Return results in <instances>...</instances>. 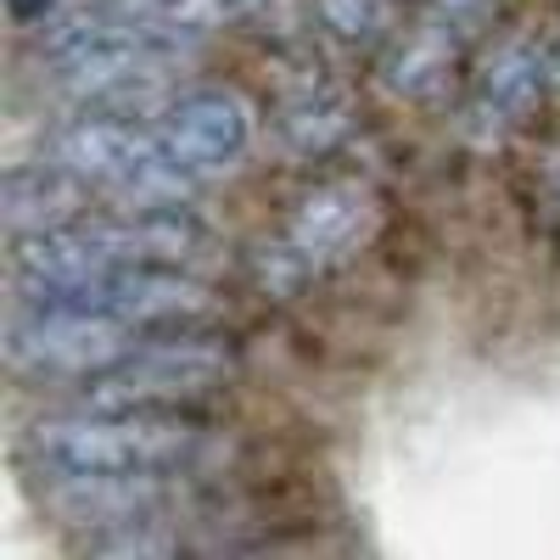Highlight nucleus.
I'll use <instances>...</instances> for the list:
<instances>
[{
    "label": "nucleus",
    "instance_id": "obj_21",
    "mask_svg": "<svg viewBox=\"0 0 560 560\" xmlns=\"http://www.w3.org/2000/svg\"><path fill=\"white\" fill-rule=\"evenodd\" d=\"M549 68H555V84H560V45H555V51H549Z\"/></svg>",
    "mask_w": 560,
    "mask_h": 560
},
{
    "label": "nucleus",
    "instance_id": "obj_6",
    "mask_svg": "<svg viewBox=\"0 0 560 560\" xmlns=\"http://www.w3.org/2000/svg\"><path fill=\"white\" fill-rule=\"evenodd\" d=\"M84 303L135 325L140 337L208 331V319H219V292L191 269H124L107 287L90 292Z\"/></svg>",
    "mask_w": 560,
    "mask_h": 560
},
{
    "label": "nucleus",
    "instance_id": "obj_2",
    "mask_svg": "<svg viewBox=\"0 0 560 560\" xmlns=\"http://www.w3.org/2000/svg\"><path fill=\"white\" fill-rule=\"evenodd\" d=\"M236 376V348L213 331H163L140 337V348L84 382V409H113V415H174L179 404H197L219 393Z\"/></svg>",
    "mask_w": 560,
    "mask_h": 560
},
{
    "label": "nucleus",
    "instance_id": "obj_20",
    "mask_svg": "<svg viewBox=\"0 0 560 560\" xmlns=\"http://www.w3.org/2000/svg\"><path fill=\"white\" fill-rule=\"evenodd\" d=\"M213 560H275V555H253L247 549V555H213Z\"/></svg>",
    "mask_w": 560,
    "mask_h": 560
},
{
    "label": "nucleus",
    "instance_id": "obj_4",
    "mask_svg": "<svg viewBox=\"0 0 560 560\" xmlns=\"http://www.w3.org/2000/svg\"><path fill=\"white\" fill-rule=\"evenodd\" d=\"M140 348V331L90 303H28L12 331H7V359L28 376H57V382H96L118 370Z\"/></svg>",
    "mask_w": 560,
    "mask_h": 560
},
{
    "label": "nucleus",
    "instance_id": "obj_12",
    "mask_svg": "<svg viewBox=\"0 0 560 560\" xmlns=\"http://www.w3.org/2000/svg\"><path fill=\"white\" fill-rule=\"evenodd\" d=\"M549 84H555L549 51L522 45V39L499 45V51L482 62L477 84H471V124H493V129L522 124L527 113H538V102L549 96Z\"/></svg>",
    "mask_w": 560,
    "mask_h": 560
},
{
    "label": "nucleus",
    "instance_id": "obj_5",
    "mask_svg": "<svg viewBox=\"0 0 560 560\" xmlns=\"http://www.w3.org/2000/svg\"><path fill=\"white\" fill-rule=\"evenodd\" d=\"M12 258H18V287H23L28 303H84L96 287H107L113 275L135 269L118 213L18 242Z\"/></svg>",
    "mask_w": 560,
    "mask_h": 560
},
{
    "label": "nucleus",
    "instance_id": "obj_10",
    "mask_svg": "<svg viewBox=\"0 0 560 560\" xmlns=\"http://www.w3.org/2000/svg\"><path fill=\"white\" fill-rule=\"evenodd\" d=\"M459 57H465V34L432 12H420L409 28H398L376 51V79L398 102H432L459 73Z\"/></svg>",
    "mask_w": 560,
    "mask_h": 560
},
{
    "label": "nucleus",
    "instance_id": "obj_14",
    "mask_svg": "<svg viewBox=\"0 0 560 560\" xmlns=\"http://www.w3.org/2000/svg\"><path fill=\"white\" fill-rule=\"evenodd\" d=\"M353 107L342 90L331 84H308L298 90V96L280 102L275 113V135H280V147H287L292 158L303 163H319V158H331L337 147H348V135H353Z\"/></svg>",
    "mask_w": 560,
    "mask_h": 560
},
{
    "label": "nucleus",
    "instance_id": "obj_7",
    "mask_svg": "<svg viewBox=\"0 0 560 560\" xmlns=\"http://www.w3.org/2000/svg\"><path fill=\"white\" fill-rule=\"evenodd\" d=\"M158 129L140 124V118H124V113H96L84 107L79 118H68L51 147H45V163H57L62 174H73L84 191H96L102 202L118 191V185L147 163L158 158Z\"/></svg>",
    "mask_w": 560,
    "mask_h": 560
},
{
    "label": "nucleus",
    "instance_id": "obj_16",
    "mask_svg": "<svg viewBox=\"0 0 560 560\" xmlns=\"http://www.w3.org/2000/svg\"><path fill=\"white\" fill-rule=\"evenodd\" d=\"M84 560H185V549H179L174 533L147 522V527H129V533H107Z\"/></svg>",
    "mask_w": 560,
    "mask_h": 560
},
{
    "label": "nucleus",
    "instance_id": "obj_11",
    "mask_svg": "<svg viewBox=\"0 0 560 560\" xmlns=\"http://www.w3.org/2000/svg\"><path fill=\"white\" fill-rule=\"evenodd\" d=\"M90 202H96V191H84V185L73 174H62L57 163H45V158L18 163L7 174V236L18 247V242H34V236H51V230L84 224Z\"/></svg>",
    "mask_w": 560,
    "mask_h": 560
},
{
    "label": "nucleus",
    "instance_id": "obj_17",
    "mask_svg": "<svg viewBox=\"0 0 560 560\" xmlns=\"http://www.w3.org/2000/svg\"><path fill=\"white\" fill-rule=\"evenodd\" d=\"M427 12H432V18H443L448 28H459L465 39H471L477 28H488V23H493V0H427Z\"/></svg>",
    "mask_w": 560,
    "mask_h": 560
},
{
    "label": "nucleus",
    "instance_id": "obj_9",
    "mask_svg": "<svg viewBox=\"0 0 560 560\" xmlns=\"http://www.w3.org/2000/svg\"><path fill=\"white\" fill-rule=\"evenodd\" d=\"M174 499V477H51V510L84 533H129L158 522Z\"/></svg>",
    "mask_w": 560,
    "mask_h": 560
},
{
    "label": "nucleus",
    "instance_id": "obj_1",
    "mask_svg": "<svg viewBox=\"0 0 560 560\" xmlns=\"http://www.w3.org/2000/svg\"><path fill=\"white\" fill-rule=\"evenodd\" d=\"M28 448L51 477H179L202 459L208 438L179 415L73 409L34 420Z\"/></svg>",
    "mask_w": 560,
    "mask_h": 560
},
{
    "label": "nucleus",
    "instance_id": "obj_8",
    "mask_svg": "<svg viewBox=\"0 0 560 560\" xmlns=\"http://www.w3.org/2000/svg\"><path fill=\"white\" fill-rule=\"evenodd\" d=\"M152 129H158V147L168 158H179L185 168H197V174H219V168H230L253 147L258 118H253V107L236 96V90L202 84V90L174 96Z\"/></svg>",
    "mask_w": 560,
    "mask_h": 560
},
{
    "label": "nucleus",
    "instance_id": "obj_15",
    "mask_svg": "<svg viewBox=\"0 0 560 560\" xmlns=\"http://www.w3.org/2000/svg\"><path fill=\"white\" fill-rule=\"evenodd\" d=\"M308 12L337 45H353V51H382L398 34L393 0H308Z\"/></svg>",
    "mask_w": 560,
    "mask_h": 560
},
{
    "label": "nucleus",
    "instance_id": "obj_13",
    "mask_svg": "<svg viewBox=\"0 0 560 560\" xmlns=\"http://www.w3.org/2000/svg\"><path fill=\"white\" fill-rule=\"evenodd\" d=\"M135 269H197L213 253V230L197 208H163V213H118Z\"/></svg>",
    "mask_w": 560,
    "mask_h": 560
},
{
    "label": "nucleus",
    "instance_id": "obj_19",
    "mask_svg": "<svg viewBox=\"0 0 560 560\" xmlns=\"http://www.w3.org/2000/svg\"><path fill=\"white\" fill-rule=\"evenodd\" d=\"M7 7H12V18L23 28H45V23H51V12H57V0H7Z\"/></svg>",
    "mask_w": 560,
    "mask_h": 560
},
{
    "label": "nucleus",
    "instance_id": "obj_18",
    "mask_svg": "<svg viewBox=\"0 0 560 560\" xmlns=\"http://www.w3.org/2000/svg\"><path fill=\"white\" fill-rule=\"evenodd\" d=\"M84 7H96V12H107V18H118V23H158L174 0H84Z\"/></svg>",
    "mask_w": 560,
    "mask_h": 560
},
{
    "label": "nucleus",
    "instance_id": "obj_3",
    "mask_svg": "<svg viewBox=\"0 0 560 560\" xmlns=\"http://www.w3.org/2000/svg\"><path fill=\"white\" fill-rule=\"evenodd\" d=\"M376 191L364 179H319L298 197V208L287 213V230L258 253V280L269 292L292 298L298 287H308L314 275L348 264L370 230H376Z\"/></svg>",
    "mask_w": 560,
    "mask_h": 560
}]
</instances>
